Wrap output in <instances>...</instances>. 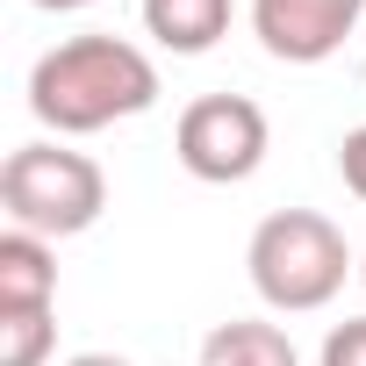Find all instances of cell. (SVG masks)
<instances>
[{
  "label": "cell",
  "mask_w": 366,
  "mask_h": 366,
  "mask_svg": "<svg viewBox=\"0 0 366 366\" xmlns=\"http://www.w3.org/2000/svg\"><path fill=\"white\" fill-rule=\"evenodd\" d=\"M158 108V65L122 36H72L29 65V115L58 137H94Z\"/></svg>",
  "instance_id": "1"
},
{
  "label": "cell",
  "mask_w": 366,
  "mask_h": 366,
  "mask_svg": "<svg viewBox=\"0 0 366 366\" xmlns=\"http://www.w3.org/2000/svg\"><path fill=\"white\" fill-rule=\"evenodd\" d=\"M352 266L359 259H352L345 230L330 216H316V209H273L244 244V273H252L259 302L280 309V316H309V309L337 302Z\"/></svg>",
  "instance_id": "2"
},
{
  "label": "cell",
  "mask_w": 366,
  "mask_h": 366,
  "mask_svg": "<svg viewBox=\"0 0 366 366\" xmlns=\"http://www.w3.org/2000/svg\"><path fill=\"white\" fill-rule=\"evenodd\" d=\"M0 209L29 237H79L108 209V172L65 144H15L0 165Z\"/></svg>",
  "instance_id": "3"
},
{
  "label": "cell",
  "mask_w": 366,
  "mask_h": 366,
  "mask_svg": "<svg viewBox=\"0 0 366 366\" xmlns=\"http://www.w3.org/2000/svg\"><path fill=\"white\" fill-rule=\"evenodd\" d=\"M266 144H273L266 108L244 101V94H202V101L179 108V122H172L179 165H187L194 179H209V187H237V179H252L266 165Z\"/></svg>",
  "instance_id": "4"
},
{
  "label": "cell",
  "mask_w": 366,
  "mask_h": 366,
  "mask_svg": "<svg viewBox=\"0 0 366 366\" xmlns=\"http://www.w3.org/2000/svg\"><path fill=\"white\" fill-rule=\"evenodd\" d=\"M366 15V0H252V36L280 65H323Z\"/></svg>",
  "instance_id": "5"
},
{
  "label": "cell",
  "mask_w": 366,
  "mask_h": 366,
  "mask_svg": "<svg viewBox=\"0 0 366 366\" xmlns=\"http://www.w3.org/2000/svg\"><path fill=\"white\" fill-rule=\"evenodd\" d=\"M58 302V252L51 237L8 230L0 237V309H51Z\"/></svg>",
  "instance_id": "6"
},
{
  "label": "cell",
  "mask_w": 366,
  "mask_h": 366,
  "mask_svg": "<svg viewBox=\"0 0 366 366\" xmlns=\"http://www.w3.org/2000/svg\"><path fill=\"white\" fill-rule=\"evenodd\" d=\"M144 29L172 51V58H202L223 44L230 29V0H144Z\"/></svg>",
  "instance_id": "7"
},
{
  "label": "cell",
  "mask_w": 366,
  "mask_h": 366,
  "mask_svg": "<svg viewBox=\"0 0 366 366\" xmlns=\"http://www.w3.org/2000/svg\"><path fill=\"white\" fill-rule=\"evenodd\" d=\"M202 366H302V352H295V337L280 323L237 316V323H216L202 337Z\"/></svg>",
  "instance_id": "8"
},
{
  "label": "cell",
  "mask_w": 366,
  "mask_h": 366,
  "mask_svg": "<svg viewBox=\"0 0 366 366\" xmlns=\"http://www.w3.org/2000/svg\"><path fill=\"white\" fill-rule=\"evenodd\" d=\"M58 345L51 309H0V366H44Z\"/></svg>",
  "instance_id": "9"
},
{
  "label": "cell",
  "mask_w": 366,
  "mask_h": 366,
  "mask_svg": "<svg viewBox=\"0 0 366 366\" xmlns=\"http://www.w3.org/2000/svg\"><path fill=\"white\" fill-rule=\"evenodd\" d=\"M323 366H366V316H345L323 337Z\"/></svg>",
  "instance_id": "10"
},
{
  "label": "cell",
  "mask_w": 366,
  "mask_h": 366,
  "mask_svg": "<svg viewBox=\"0 0 366 366\" xmlns=\"http://www.w3.org/2000/svg\"><path fill=\"white\" fill-rule=\"evenodd\" d=\"M337 172H345V187H352V194L366 202V122H359V129H352V137L337 144Z\"/></svg>",
  "instance_id": "11"
},
{
  "label": "cell",
  "mask_w": 366,
  "mask_h": 366,
  "mask_svg": "<svg viewBox=\"0 0 366 366\" xmlns=\"http://www.w3.org/2000/svg\"><path fill=\"white\" fill-rule=\"evenodd\" d=\"M65 366H129V359H115V352H79V359H65Z\"/></svg>",
  "instance_id": "12"
},
{
  "label": "cell",
  "mask_w": 366,
  "mask_h": 366,
  "mask_svg": "<svg viewBox=\"0 0 366 366\" xmlns=\"http://www.w3.org/2000/svg\"><path fill=\"white\" fill-rule=\"evenodd\" d=\"M36 8H51V15H72V8H94V0H36Z\"/></svg>",
  "instance_id": "13"
},
{
  "label": "cell",
  "mask_w": 366,
  "mask_h": 366,
  "mask_svg": "<svg viewBox=\"0 0 366 366\" xmlns=\"http://www.w3.org/2000/svg\"><path fill=\"white\" fill-rule=\"evenodd\" d=\"M359 280H366V252H359Z\"/></svg>",
  "instance_id": "14"
}]
</instances>
